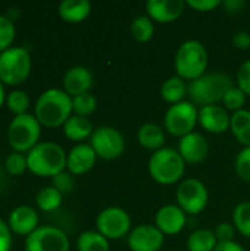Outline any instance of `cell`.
I'll list each match as a JSON object with an SVG mask.
<instances>
[{"instance_id": "6da1fadb", "label": "cell", "mask_w": 250, "mask_h": 251, "mask_svg": "<svg viewBox=\"0 0 250 251\" xmlns=\"http://www.w3.org/2000/svg\"><path fill=\"white\" fill-rule=\"evenodd\" d=\"M34 116L46 128H59L72 116V97L60 88H49L40 94Z\"/></svg>"}, {"instance_id": "7a4b0ae2", "label": "cell", "mask_w": 250, "mask_h": 251, "mask_svg": "<svg viewBox=\"0 0 250 251\" xmlns=\"http://www.w3.org/2000/svg\"><path fill=\"white\" fill-rule=\"evenodd\" d=\"M209 65V53L199 40H186L177 49L174 57L175 75L192 82L206 74Z\"/></svg>"}, {"instance_id": "3957f363", "label": "cell", "mask_w": 250, "mask_h": 251, "mask_svg": "<svg viewBox=\"0 0 250 251\" xmlns=\"http://www.w3.org/2000/svg\"><path fill=\"white\" fill-rule=\"evenodd\" d=\"M234 85L230 75L224 72H206L189 82V97L194 106H212L222 103L225 93Z\"/></svg>"}, {"instance_id": "277c9868", "label": "cell", "mask_w": 250, "mask_h": 251, "mask_svg": "<svg viewBox=\"0 0 250 251\" xmlns=\"http://www.w3.org/2000/svg\"><path fill=\"white\" fill-rule=\"evenodd\" d=\"M186 162L177 149L164 147L149 157L147 171L150 178L159 185H174L183 181L186 174Z\"/></svg>"}, {"instance_id": "5b68a950", "label": "cell", "mask_w": 250, "mask_h": 251, "mask_svg": "<svg viewBox=\"0 0 250 251\" xmlns=\"http://www.w3.org/2000/svg\"><path fill=\"white\" fill-rule=\"evenodd\" d=\"M27 165L37 176L55 178L66 171V153L57 143L43 141L27 153Z\"/></svg>"}, {"instance_id": "8992f818", "label": "cell", "mask_w": 250, "mask_h": 251, "mask_svg": "<svg viewBox=\"0 0 250 251\" xmlns=\"http://www.w3.org/2000/svg\"><path fill=\"white\" fill-rule=\"evenodd\" d=\"M40 135L41 124L29 113L15 116L7 126V141L16 153H28L32 150L38 144Z\"/></svg>"}, {"instance_id": "52a82bcc", "label": "cell", "mask_w": 250, "mask_h": 251, "mask_svg": "<svg viewBox=\"0 0 250 251\" xmlns=\"http://www.w3.org/2000/svg\"><path fill=\"white\" fill-rule=\"evenodd\" d=\"M31 54L25 47H10L0 53V81L4 85H19L31 74Z\"/></svg>"}, {"instance_id": "ba28073f", "label": "cell", "mask_w": 250, "mask_h": 251, "mask_svg": "<svg viewBox=\"0 0 250 251\" xmlns=\"http://www.w3.org/2000/svg\"><path fill=\"white\" fill-rule=\"evenodd\" d=\"M199 125V107L190 100L171 104L164 115V129L178 140L194 132Z\"/></svg>"}, {"instance_id": "9c48e42d", "label": "cell", "mask_w": 250, "mask_h": 251, "mask_svg": "<svg viewBox=\"0 0 250 251\" xmlns=\"http://www.w3.org/2000/svg\"><path fill=\"white\" fill-rule=\"evenodd\" d=\"M175 204L189 216H196L205 212L209 203V191L197 178L183 179L175 191Z\"/></svg>"}, {"instance_id": "30bf717a", "label": "cell", "mask_w": 250, "mask_h": 251, "mask_svg": "<svg viewBox=\"0 0 250 251\" xmlns=\"http://www.w3.org/2000/svg\"><path fill=\"white\" fill-rule=\"evenodd\" d=\"M133 229V219L130 213L119 206H109L96 216V231L106 240H121L128 237Z\"/></svg>"}, {"instance_id": "8fae6325", "label": "cell", "mask_w": 250, "mask_h": 251, "mask_svg": "<svg viewBox=\"0 0 250 251\" xmlns=\"http://www.w3.org/2000/svg\"><path fill=\"white\" fill-rule=\"evenodd\" d=\"M88 144L91 146L97 157L103 160H115L121 157L125 151V138L122 132L111 125L94 128Z\"/></svg>"}, {"instance_id": "7c38bea8", "label": "cell", "mask_w": 250, "mask_h": 251, "mask_svg": "<svg viewBox=\"0 0 250 251\" xmlns=\"http://www.w3.org/2000/svg\"><path fill=\"white\" fill-rule=\"evenodd\" d=\"M68 235L57 226H38L25 238V251H69Z\"/></svg>"}, {"instance_id": "4fadbf2b", "label": "cell", "mask_w": 250, "mask_h": 251, "mask_svg": "<svg viewBox=\"0 0 250 251\" xmlns=\"http://www.w3.org/2000/svg\"><path fill=\"white\" fill-rule=\"evenodd\" d=\"M127 244L130 251H161L165 244V235L155 224H141L131 229Z\"/></svg>"}, {"instance_id": "5bb4252c", "label": "cell", "mask_w": 250, "mask_h": 251, "mask_svg": "<svg viewBox=\"0 0 250 251\" xmlns=\"http://www.w3.org/2000/svg\"><path fill=\"white\" fill-rule=\"evenodd\" d=\"M187 225V215L177 204H165L155 215V226L165 235H178Z\"/></svg>"}, {"instance_id": "9a60e30c", "label": "cell", "mask_w": 250, "mask_h": 251, "mask_svg": "<svg viewBox=\"0 0 250 251\" xmlns=\"http://www.w3.org/2000/svg\"><path fill=\"white\" fill-rule=\"evenodd\" d=\"M180 156L189 165H199L206 160L209 154V143L205 135L194 131L178 140L177 147Z\"/></svg>"}, {"instance_id": "2e32d148", "label": "cell", "mask_w": 250, "mask_h": 251, "mask_svg": "<svg viewBox=\"0 0 250 251\" xmlns=\"http://www.w3.org/2000/svg\"><path fill=\"white\" fill-rule=\"evenodd\" d=\"M231 115L224 106L212 104L199 107V125L209 134L220 135L230 129Z\"/></svg>"}, {"instance_id": "e0dca14e", "label": "cell", "mask_w": 250, "mask_h": 251, "mask_svg": "<svg viewBox=\"0 0 250 251\" xmlns=\"http://www.w3.org/2000/svg\"><path fill=\"white\" fill-rule=\"evenodd\" d=\"M97 159L90 144H77L66 153V171L74 176L84 175L96 166Z\"/></svg>"}, {"instance_id": "ac0fdd59", "label": "cell", "mask_w": 250, "mask_h": 251, "mask_svg": "<svg viewBox=\"0 0 250 251\" xmlns=\"http://www.w3.org/2000/svg\"><path fill=\"white\" fill-rule=\"evenodd\" d=\"M187 7L184 0H149L146 15L158 24H171L177 21Z\"/></svg>"}, {"instance_id": "d6986e66", "label": "cell", "mask_w": 250, "mask_h": 251, "mask_svg": "<svg viewBox=\"0 0 250 251\" xmlns=\"http://www.w3.org/2000/svg\"><path fill=\"white\" fill-rule=\"evenodd\" d=\"M93 85H94V75L88 68L83 65L69 68L63 75V90L71 97L90 93Z\"/></svg>"}, {"instance_id": "ffe728a7", "label": "cell", "mask_w": 250, "mask_h": 251, "mask_svg": "<svg viewBox=\"0 0 250 251\" xmlns=\"http://www.w3.org/2000/svg\"><path fill=\"white\" fill-rule=\"evenodd\" d=\"M7 225L13 234L28 237L38 228V215L29 206H18L10 212Z\"/></svg>"}, {"instance_id": "44dd1931", "label": "cell", "mask_w": 250, "mask_h": 251, "mask_svg": "<svg viewBox=\"0 0 250 251\" xmlns=\"http://www.w3.org/2000/svg\"><path fill=\"white\" fill-rule=\"evenodd\" d=\"M91 7L88 0H63L57 6V13L68 24H80L90 16Z\"/></svg>"}, {"instance_id": "7402d4cb", "label": "cell", "mask_w": 250, "mask_h": 251, "mask_svg": "<svg viewBox=\"0 0 250 251\" xmlns=\"http://www.w3.org/2000/svg\"><path fill=\"white\" fill-rule=\"evenodd\" d=\"M137 141L139 144L150 151H158L161 149L165 147V141H167V132L162 126L147 122L143 124L139 131H137Z\"/></svg>"}, {"instance_id": "603a6c76", "label": "cell", "mask_w": 250, "mask_h": 251, "mask_svg": "<svg viewBox=\"0 0 250 251\" xmlns=\"http://www.w3.org/2000/svg\"><path fill=\"white\" fill-rule=\"evenodd\" d=\"M62 129H63V135L68 140L75 141L78 144H81L85 140H90V137L94 132V126H93L91 121L88 118H83V116H77V115H72L65 122Z\"/></svg>"}, {"instance_id": "cb8c5ba5", "label": "cell", "mask_w": 250, "mask_h": 251, "mask_svg": "<svg viewBox=\"0 0 250 251\" xmlns=\"http://www.w3.org/2000/svg\"><path fill=\"white\" fill-rule=\"evenodd\" d=\"M187 94H189V82L177 75L169 76L161 85V97L169 106L184 101Z\"/></svg>"}, {"instance_id": "d4e9b609", "label": "cell", "mask_w": 250, "mask_h": 251, "mask_svg": "<svg viewBox=\"0 0 250 251\" xmlns=\"http://www.w3.org/2000/svg\"><path fill=\"white\" fill-rule=\"evenodd\" d=\"M230 131L243 147H250V110L242 109L231 113Z\"/></svg>"}, {"instance_id": "484cf974", "label": "cell", "mask_w": 250, "mask_h": 251, "mask_svg": "<svg viewBox=\"0 0 250 251\" xmlns=\"http://www.w3.org/2000/svg\"><path fill=\"white\" fill-rule=\"evenodd\" d=\"M218 246V240L212 229L200 228L193 231L186 243L189 251H214Z\"/></svg>"}, {"instance_id": "4316f807", "label": "cell", "mask_w": 250, "mask_h": 251, "mask_svg": "<svg viewBox=\"0 0 250 251\" xmlns=\"http://www.w3.org/2000/svg\"><path fill=\"white\" fill-rule=\"evenodd\" d=\"M77 251H111V243L96 229H88L78 235Z\"/></svg>"}, {"instance_id": "83f0119b", "label": "cell", "mask_w": 250, "mask_h": 251, "mask_svg": "<svg viewBox=\"0 0 250 251\" xmlns=\"http://www.w3.org/2000/svg\"><path fill=\"white\" fill-rule=\"evenodd\" d=\"M130 32L137 43H149L155 37V22L147 15H139L131 22Z\"/></svg>"}, {"instance_id": "f1b7e54d", "label": "cell", "mask_w": 250, "mask_h": 251, "mask_svg": "<svg viewBox=\"0 0 250 251\" xmlns=\"http://www.w3.org/2000/svg\"><path fill=\"white\" fill-rule=\"evenodd\" d=\"M62 194L55 187H44L35 196V203L41 212H55L62 204Z\"/></svg>"}, {"instance_id": "f546056e", "label": "cell", "mask_w": 250, "mask_h": 251, "mask_svg": "<svg viewBox=\"0 0 250 251\" xmlns=\"http://www.w3.org/2000/svg\"><path fill=\"white\" fill-rule=\"evenodd\" d=\"M231 224L242 237L250 238V201H242L234 207Z\"/></svg>"}, {"instance_id": "4dcf8cb0", "label": "cell", "mask_w": 250, "mask_h": 251, "mask_svg": "<svg viewBox=\"0 0 250 251\" xmlns=\"http://www.w3.org/2000/svg\"><path fill=\"white\" fill-rule=\"evenodd\" d=\"M97 109V99L91 93L72 97V115L88 118Z\"/></svg>"}, {"instance_id": "1f68e13d", "label": "cell", "mask_w": 250, "mask_h": 251, "mask_svg": "<svg viewBox=\"0 0 250 251\" xmlns=\"http://www.w3.org/2000/svg\"><path fill=\"white\" fill-rule=\"evenodd\" d=\"M6 104H7V109L15 115V116H19V115H25L29 104H31V100L28 97V94L22 90H13L7 94L6 97Z\"/></svg>"}, {"instance_id": "d6a6232c", "label": "cell", "mask_w": 250, "mask_h": 251, "mask_svg": "<svg viewBox=\"0 0 250 251\" xmlns=\"http://www.w3.org/2000/svg\"><path fill=\"white\" fill-rule=\"evenodd\" d=\"M246 100H248V96L237 87V85H233L224 96L222 99V106L227 109V110H231L233 113L234 112H239L242 109H245V104H246Z\"/></svg>"}, {"instance_id": "836d02e7", "label": "cell", "mask_w": 250, "mask_h": 251, "mask_svg": "<svg viewBox=\"0 0 250 251\" xmlns=\"http://www.w3.org/2000/svg\"><path fill=\"white\" fill-rule=\"evenodd\" d=\"M4 169L9 175L12 176H19L28 169L27 165V154L24 153H12L4 159Z\"/></svg>"}, {"instance_id": "e575fe53", "label": "cell", "mask_w": 250, "mask_h": 251, "mask_svg": "<svg viewBox=\"0 0 250 251\" xmlns=\"http://www.w3.org/2000/svg\"><path fill=\"white\" fill-rule=\"evenodd\" d=\"M234 171L242 181L250 182V147H243L237 153L234 159Z\"/></svg>"}, {"instance_id": "d590c367", "label": "cell", "mask_w": 250, "mask_h": 251, "mask_svg": "<svg viewBox=\"0 0 250 251\" xmlns=\"http://www.w3.org/2000/svg\"><path fill=\"white\" fill-rule=\"evenodd\" d=\"M15 32L16 29L13 22L7 16L0 15V53L12 47V43L15 40Z\"/></svg>"}, {"instance_id": "8d00e7d4", "label": "cell", "mask_w": 250, "mask_h": 251, "mask_svg": "<svg viewBox=\"0 0 250 251\" xmlns=\"http://www.w3.org/2000/svg\"><path fill=\"white\" fill-rule=\"evenodd\" d=\"M53 179V184L52 187H55L62 196L63 194H69L74 187H75V179H74V175H71L68 171H63L60 174H57Z\"/></svg>"}, {"instance_id": "74e56055", "label": "cell", "mask_w": 250, "mask_h": 251, "mask_svg": "<svg viewBox=\"0 0 250 251\" xmlns=\"http://www.w3.org/2000/svg\"><path fill=\"white\" fill-rule=\"evenodd\" d=\"M236 84L248 97H250V59L240 65L236 75Z\"/></svg>"}, {"instance_id": "f35d334b", "label": "cell", "mask_w": 250, "mask_h": 251, "mask_svg": "<svg viewBox=\"0 0 250 251\" xmlns=\"http://www.w3.org/2000/svg\"><path fill=\"white\" fill-rule=\"evenodd\" d=\"M215 237L218 240V243H227V241H234L236 237V228L233 224L230 222H221L217 228H215Z\"/></svg>"}, {"instance_id": "ab89813d", "label": "cell", "mask_w": 250, "mask_h": 251, "mask_svg": "<svg viewBox=\"0 0 250 251\" xmlns=\"http://www.w3.org/2000/svg\"><path fill=\"white\" fill-rule=\"evenodd\" d=\"M186 4L196 12H212L222 6L221 0H187Z\"/></svg>"}, {"instance_id": "60d3db41", "label": "cell", "mask_w": 250, "mask_h": 251, "mask_svg": "<svg viewBox=\"0 0 250 251\" xmlns=\"http://www.w3.org/2000/svg\"><path fill=\"white\" fill-rule=\"evenodd\" d=\"M12 247V231L7 225L0 218V251H10Z\"/></svg>"}, {"instance_id": "b9f144b4", "label": "cell", "mask_w": 250, "mask_h": 251, "mask_svg": "<svg viewBox=\"0 0 250 251\" xmlns=\"http://www.w3.org/2000/svg\"><path fill=\"white\" fill-rule=\"evenodd\" d=\"M231 43L233 46L237 49V50H248L250 49V32L248 31H237L233 38H231Z\"/></svg>"}, {"instance_id": "7bdbcfd3", "label": "cell", "mask_w": 250, "mask_h": 251, "mask_svg": "<svg viewBox=\"0 0 250 251\" xmlns=\"http://www.w3.org/2000/svg\"><path fill=\"white\" fill-rule=\"evenodd\" d=\"M245 6H246V3L243 0H225V1H222L224 10L230 15L240 13L245 9Z\"/></svg>"}, {"instance_id": "ee69618b", "label": "cell", "mask_w": 250, "mask_h": 251, "mask_svg": "<svg viewBox=\"0 0 250 251\" xmlns=\"http://www.w3.org/2000/svg\"><path fill=\"white\" fill-rule=\"evenodd\" d=\"M214 251H246V249L237 241H227V243H218Z\"/></svg>"}, {"instance_id": "f6af8a7d", "label": "cell", "mask_w": 250, "mask_h": 251, "mask_svg": "<svg viewBox=\"0 0 250 251\" xmlns=\"http://www.w3.org/2000/svg\"><path fill=\"white\" fill-rule=\"evenodd\" d=\"M6 101V93H4V84L0 81V107L3 106V103Z\"/></svg>"}]
</instances>
